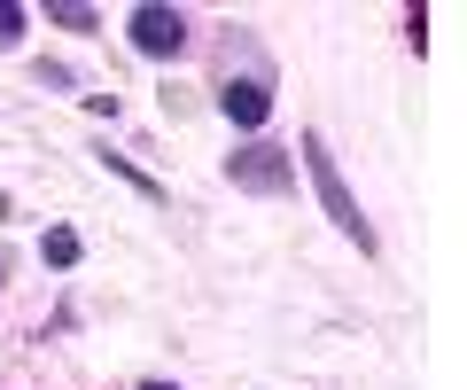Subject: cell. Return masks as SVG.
I'll list each match as a JSON object with an SVG mask.
<instances>
[{
    "label": "cell",
    "instance_id": "6da1fadb",
    "mask_svg": "<svg viewBox=\"0 0 467 390\" xmlns=\"http://www.w3.org/2000/svg\"><path fill=\"white\" fill-rule=\"evenodd\" d=\"M304 172H312V187H319V204H327V219L343 227L358 250H374V227L358 219V204H350V187H343V172H335V156H327V141H319V133H304Z\"/></svg>",
    "mask_w": 467,
    "mask_h": 390
},
{
    "label": "cell",
    "instance_id": "7a4b0ae2",
    "mask_svg": "<svg viewBox=\"0 0 467 390\" xmlns=\"http://www.w3.org/2000/svg\"><path fill=\"white\" fill-rule=\"evenodd\" d=\"M226 180L250 187V195H288V187H296V164H288V149H273V141H250V149L226 156Z\"/></svg>",
    "mask_w": 467,
    "mask_h": 390
},
{
    "label": "cell",
    "instance_id": "3957f363",
    "mask_svg": "<svg viewBox=\"0 0 467 390\" xmlns=\"http://www.w3.org/2000/svg\"><path fill=\"white\" fill-rule=\"evenodd\" d=\"M133 47L140 55H180L187 47V16L180 8H133Z\"/></svg>",
    "mask_w": 467,
    "mask_h": 390
},
{
    "label": "cell",
    "instance_id": "277c9868",
    "mask_svg": "<svg viewBox=\"0 0 467 390\" xmlns=\"http://www.w3.org/2000/svg\"><path fill=\"white\" fill-rule=\"evenodd\" d=\"M218 110H226L234 125H265L273 118V86L265 79H234L226 94H218Z\"/></svg>",
    "mask_w": 467,
    "mask_h": 390
},
{
    "label": "cell",
    "instance_id": "5b68a950",
    "mask_svg": "<svg viewBox=\"0 0 467 390\" xmlns=\"http://www.w3.org/2000/svg\"><path fill=\"white\" fill-rule=\"evenodd\" d=\"M39 250H47V266H78V235H70V227H47Z\"/></svg>",
    "mask_w": 467,
    "mask_h": 390
},
{
    "label": "cell",
    "instance_id": "8992f818",
    "mask_svg": "<svg viewBox=\"0 0 467 390\" xmlns=\"http://www.w3.org/2000/svg\"><path fill=\"white\" fill-rule=\"evenodd\" d=\"M47 16H55V24H63V32H94V8H78V0H55Z\"/></svg>",
    "mask_w": 467,
    "mask_h": 390
},
{
    "label": "cell",
    "instance_id": "52a82bcc",
    "mask_svg": "<svg viewBox=\"0 0 467 390\" xmlns=\"http://www.w3.org/2000/svg\"><path fill=\"white\" fill-rule=\"evenodd\" d=\"M16 32H24V8H8V0H0V47H16Z\"/></svg>",
    "mask_w": 467,
    "mask_h": 390
}]
</instances>
